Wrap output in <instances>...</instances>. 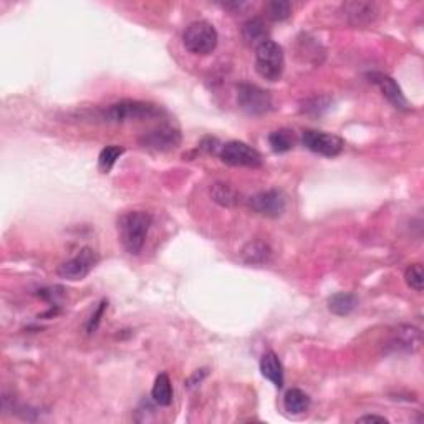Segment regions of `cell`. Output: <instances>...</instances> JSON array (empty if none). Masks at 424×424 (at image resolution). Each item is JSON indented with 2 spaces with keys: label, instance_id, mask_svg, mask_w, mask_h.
I'll list each match as a JSON object with an SVG mask.
<instances>
[{
  "label": "cell",
  "instance_id": "1",
  "mask_svg": "<svg viewBox=\"0 0 424 424\" xmlns=\"http://www.w3.org/2000/svg\"><path fill=\"white\" fill-rule=\"evenodd\" d=\"M153 224V215L146 211L125 212L118 219L119 241L128 254L138 255L143 250L146 237Z\"/></svg>",
  "mask_w": 424,
  "mask_h": 424
},
{
  "label": "cell",
  "instance_id": "2",
  "mask_svg": "<svg viewBox=\"0 0 424 424\" xmlns=\"http://www.w3.org/2000/svg\"><path fill=\"white\" fill-rule=\"evenodd\" d=\"M162 109L158 105L139 100H121L106 106L101 112V119L106 123H126L135 119H149L159 116Z\"/></svg>",
  "mask_w": 424,
  "mask_h": 424
},
{
  "label": "cell",
  "instance_id": "3",
  "mask_svg": "<svg viewBox=\"0 0 424 424\" xmlns=\"http://www.w3.org/2000/svg\"><path fill=\"white\" fill-rule=\"evenodd\" d=\"M218 40L215 26L206 20L192 22L183 33V45L192 55H209L218 47Z\"/></svg>",
  "mask_w": 424,
  "mask_h": 424
},
{
  "label": "cell",
  "instance_id": "4",
  "mask_svg": "<svg viewBox=\"0 0 424 424\" xmlns=\"http://www.w3.org/2000/svg\"><path fill=\"white\" fill-rule=\"evenodd\" d=\"M285 68L284 48L273 40H267L255 48V72L264 80L277 82Z\"/></svg>",
  "mask_w": 424,
  "mask_h": 424
},
{
  "label": "cell",
  "instance_id": "5",
  "mask_svg": "<svg viewBox=\"0 0 424 424\" xmlns=\"http://www.w3.org/2000/svg\"><path fill=\"white\" fill-rule=\"evenodd\" d=\"M219 158L222 162L234 167H260L262 166V154L252 148L244 141H229L220 146Z\"/></svg>",
  "mask_w": 424,
  "mask_h": 424
},
{
  "label": "cell",
  "instance_id": "6",
  "mask_svg": "<svg viewBox=\"0 0 424 424\" xmlns=\"http://www.w3.org/2000/svg\"><path fill=\"white\" fill-rule=\"evenodd\" d=\"M237 103L247 114L260 116V114L268 113L272 109V96L267 90L257 85L241 83L237 86Z\"/></svg>",
  "mask_w": 424,
  "mask_h": 424
},
{
  "label": "cell",
  "instance_id": "7",
  "mask_svg": "<svg viewBox=\"0 0 424 424\" xmlns=\"http://www.w3.org/2000/svg\"><path fill=\"white\" fill-rule=\"evenodd\" d=\"M98 262L100 255L96 254V250H93L91 247H83L75 257L60 264L59 268H56V273H59V277L65 278V280H83V278L90 275V272L96 267Z\"/></svg>",
  "mask_w": 424,
  "mask_h": 424
},
{
  "label": "cell",
  "instance_id": "8",
  "mask_svg": "<svg viewBox=\"0 0 424 424\" xmlns=\"http://www.w3.org/2000/svg\"><path fill=\"white\" fill-rule=\"evenodd\" d=\"M302 143L312 153L325 158L338 156L344 148V141L340 136L317 130H305L302 135Z\"/></svg>",
  "mask_w": 424,
  "mask_h": 424
},
{
  "label": "cell",
  "instance_id": "9",
  "mask_svg": "<svg viewBox=\"0 0 424 424\" xmlns=\"http://www.w3.org/2000/svg\"><path fill=\"white\" fill-rule=\"evenodd\" d=\"M181 141H183V135H181L178 128L165 125L144 132L139 138V144L146 149H151V151L167 153L179 148Z\"/></svg>",
  "mask_w": 424,
  "mask_h": 424
},
{
  "label": "cell",
  "instance_id": "10",
  "mask_svg": "<svg viewBox=\"0 0 424 424\" xmlns=\"http://www.w3.org/2000/svg\"><path fill=\"white\" fill-rule=\"evenodd\" d=\"M249 206L257 214L265 215V218H280L285 212L287 207V197L285 194L278 189H268V191H262L249 199Z\"/></svg>",
  "mask_w": 424,
  "mask_h": 424
},
{
  "label": "cell",
  "instance_id": "11",
  "mask_svg": "<svg viewBox=\"0 0 424 424\" xmlns=\"http://www.w3.org/2000/svg\"><path fill=\"white\" fill-rule=\"evenodd\" d=\"M423 335L421 330L413 325H400L393 330L386 350L390 353H416L421 348Z\"/></svg>",
  "mask_w": 424,
  "mask_h": 424
},
{
  "label": "cell",
  "instance_id": "12",
  "mask_svg": "<svg viewBox=\"0 0 424 424\" xmlns=\"http://www.w3.org/2000/svg\"><path fill=\"white\" fill-rule=\"evenodd\" d=\"M340 13L344 17V20L351 25H368L377 20L378 6L374 2H363V0H351L344 2Z\"/></svg>",
  "mask_w": 424,
  "mask_h": 424
},
{
  "label": "cell",
  "instance_id": "13",
  "mask_svg": "<svg viewBox=\"0 0 424 424\" xmlns=\"http://www.w3.org/2000/svg\"><path fill=\"white\" fill-rule=\"evenodd\" d=\"M371 82L374 83L379 88V91L383 93V96L386 98L390 103L395 106L397 109H403V112H408L409 109V103L408 100H406V96L403 95V91H401V88L397 83L393 80L390 75H384V73H370Z\"/></svg>",
  "mask_w": 424,
  "mask_h": 424
},
{
  "label": "cell",
  "instance_id": "14",
  "mask_svg": "<svg viewBox=\"0 0 424 424\" xmlns=\"http://www.w3.org/2000/svg\"><path fill=\"white\" fill-rule=\"evenodd\" d=\"M260 373L277 388L284 386V366L273 351H267L260 360Z\"/></svg>",
  "mask_w": 424,
  "mask_h": 424
},
{
  "label": "cell",
  "instance_id": "15",
  "mask_svg": "<svg viewBox=\"0 0 424 424\" xmlns=\"http://www.w3.org/2000/svg\"><path fill=\"white\" fill-rule=\"evenodd\" d=\"M268 33L271 32H268L267 24H265L264 19H259V17L247 20L244 26H242V35H244V40L249 45H262L264 42L268 40Z\"/></svg>",
  "mask_w": 424,
  "mask_h": 424
},
{
  "label": "cell",
  "instance_id": "16",
  "mask_svg": "<svg viewBox=\"0 0 424 424\" xmlns=\"http://www.w3.org/2000/svg\"><path fill=\"white\" fill-rule=\"evenodd\" d=\"M328 310L338 317L350 315V313L358 307V298L351 292H338L328 298Z\"/></svg>",
  "mask_w": 424,
  "mask_h": 424
},
{
  "label": "cell",
  "instance_id": "17",
  "mask_svg": "<svg viewBox=\"0 0 424 424\" xmlns=\"http://www.w3.org/2000/svg\"><path fill=\"white\" fill-rule=\"evenodd\" d=\"M271 255H272L271 247H268L262 241L249 242V244H247L241 252L242 260H244V262L249 264V265H259V264L268 262Z\"/></svg>",
  "mask_w": 424,
  "mask_h": 424
},
{
  "label": "cell",
  "instance_id": "18",
  "mask_svg": "<svg viewBox=\"0 0 424 424\" xmlns=\"http://www.w3.org/2000/svg\"><path fill=\"white\" fill-rule=\"evenodd\" d=\"M209 192H211L212 201L218 202V204L222 207H234L241 202V196H238V192L225 183H214L211 186Z\"/></svg>",
  "mask_w": 424,
  "mask_h": 424
},
{
  "label": "cell",
  "instance_id": "19",
  "mask_svg": "<svg viewBox=\"0 0 424 424\" xmlns=\"http://www.w3.org/2000/svg\"><path fill=\"white\" fill-rule=\"evenodd\" d=\"M284 408L290 414H302L310 408V396L298 388H292L284 396Z\"/></svg>",
  "mask_w": 424,
  "mask_h": 424
},
{
  "label": "cell",
  "instance_id": "20",
  "mask_svg": "<svg viewBox=\"0 0 424 424\" xmlns=\"http://www.w3.org/2000/svg\"><path fill=\"white\" fill-rule=\"evenodd\" d=\"M153 401L159 406H169L172 401V384L167 373H159L151 390Z\"/></svg>",
  "mask_w": 424,
  "mask_h": 424
},
{
  "label": "cell",
  "instance_id": "21",
  "mask_svg": "<svg viewBox=\"0 0 424 424\" xmlns=\"http://www.w3.org/2000/svg\"><path fill=\"white\" fill-rule=\"evenodd\" d=\"M123 153H125V148H121V146H106V148L101 149L98 156V169L103 172V174H108V172L113 169V166L116 165L118 159L123 156Z\"/></svg>",
  "mask_w": 424,
  "mask_h": 424
},
{
  "label": "cell",
  "instance_id": "22",
  "mask_svg": "<svg viewBox=\"0 0 424 424\" xmlns=\"http://www.w3.org/2000/svg\"><path fill=\"white\" fill-rule=\"evenodd\" d=\"M268 144H271L272 151L275 153H289L294 148L295 139L292 131L289 130H277L268 135Z\"/></svg>",
  "mask_w": 424,
  "mask_h": 424
},
{
  "label": "cell",
  "instance_id": "23",
  "mask_svg": "<svg viewBox=\"0 0 424 424\" xmlns=\"http://www.w3.org/2000/svg\"><path fill=\"white\" fill-rule=\"evenodd\" d=\"M292 15V3L287 0H272L265 3V17L272 22L287 20Z\"/></svg>",
  "mask_w": 424,
  "mask_h": 424
},
{
  "label": "cell",
  "instance_id": "24",
  "mask_svg": "<svg viewBox=\"0 0 424 424\" xmlns=\"http://www.w3.org/2000/svg\"><path fill=\"white\" fill-rule=\"evenodd\" d=\"M404 280H406V284H408V287H411L413 290L423 292V289H424L423 265L421 264L409 265L404 272Z\"/></svg>",
  "mask_w": 424,
  "mask_h": 424
},
{
  "label": "cell",
  "instance_id": "25",
  "mask_svg": "<svg viewBox=\"0 0 424 424\" xmlns=\"http://www.w3.org/2000/svg\"><path fill=\"white\" fill-rule=\"evenodd\" d=\"M106 308H108V302H106V300H101V302L98 303V308H96L95 313H93V315L90 317V320H88V324H86V333L88 335H93L96 330H98V326L101 324V317H103Z\"/></svg>",
  "mask_w": 424,
  "mask_h": 424
},
{
  "label": "cell",
  "instance_id": "26",
  "mask_svg": "<svg viewBox=\"0 0 424 424\" xmlns=\"http://www.w3.org/2000/svg\"><path fill=\"white\" fill-rule=\"evenodd\" d=\"M207 377V370L206 368H202V370H197L196 373L192 374L191 378L188 379V386L189 388H192V386H196V384H199L202 381V378H206Z\"/></svg>",
  "mask_w": 424,
  "mask_h": 424
},
{
  "label": "cell",
  "instance_id": "27",
  "mask_svg": "<svg viewBox=\"0 0 424 424\" xmlns=\"http://www.w3.org/2000/svg\"><path fill=\"white\" fill-rule=\"evenodd\" d=\"M358 421L360 423H388V419L384 416H377V414H368V416H361Z\"/></svg>",
  "mask_w": 424,
  "mask_h": 424
}]
</instances>
